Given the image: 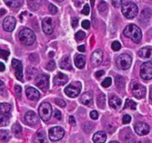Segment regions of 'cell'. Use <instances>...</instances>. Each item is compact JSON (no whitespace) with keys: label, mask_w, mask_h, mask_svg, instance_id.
I'll list each match as a JSON object with an SVG mask.
<instances>
[{"label":"cell","mask_w":152,"mask_h":143,"mask_svg":"<svg viewBox=\"0 0 152 143\" xmlns=\"http://www.w3.org/2000/svg\"><path fill=\"white\" fill-rule=\"evenodd\" d=\"M123 34L136 43H139L142 38V31L140 28L134 24L127 25L123 31Z\"/></svg>","instance_id":"6da1fadb"},{"label":"cell","mask_w":152,"mask_h":143,"mask_svg":"<svg viewBox=\"0 0 152 143\" xmlns=\"http://www.w3.org/2000/svg\"><path fill=\"white\" fill-rule=\"evenodd\" d=\"M122 12L123 16L127 19H134L138 13V7L132 1H123L122 4Z\"/></svg>","instance_id":"7a4b0ae2"},{"label":"cell","mask_w":152,"mask_h":143,"mask_svg":"<svg viewBox=\"0 0 152 143\" xmlns=\"http://www.w3.org/2000/svg\"><path fill=\"white\" fill-rule=\"evenodd\" d=\"M19 40L24 45L31 46L35 41L36 36L32 30L25 28L20 31V32L19 34Z\"/></svg>","instance_id":"3957f363"},{"label":"cell","mask_w":152,"mask_h":143,"mask_svg":"<svg viewBox=\"0 0 152 143\" xmlns=\"http://www.w3.org/2000/svg\"><path fill=\"white\" fill-rule=\"evenodd\" d=\"M132 62V59L130 55H127V54H122L117 58L116 64L120 69L126 70L130 68Z\"/></svg>","instance_id":"277c9868"},{"label":"cell","mask_w":152,"mask_h":143,"mask_svg":"<svg viewBox=\"0 0 152 143\" xmlns=\"http://www.w3.org/2000/svg\"><path fill=\"white\" fill-rule=\"evenodd\" d=\"M82 89V84L80 82L75 81L70 83L69 85L65 87V92L68 97L71 98H75L80 93V91Z\"/></svg>","instance_id":"5b68a950"},{"label":"cell","mask_w":152,"mask_h":143,"mask_svg":"<svg viewBox=\"0 0 152 143\" xmlns=\"http://www.w3.org/2000/svg\"><path fill=\"white\" fill-rule=\"evenodd\" d=\"M131 89H132V92L134 96L137 99H141V98H144L145 93H146V89L145 86L134 80H133L131 83Z\"/></svg>","instance_id":"8992f818"},{"label":"cell","mask_w":152,"mask_h":143,"mask_svg":"<svg viewBox=\"0 0 152 143\" xmlns=\"http://www.w3.org/2000/svg\"><path fill=\"white\" fill-rule=\"evenodd\" d=\"M39 114L41 119L45 122L50 120L52 115L51 105L48 102L42 103L39 108Z\"/></svg>","instance_id":"52a82bcc"},{"label":"cell","mask_w":152,"mask_h":143,"mask_svg":"<svg viewBox=\"0 0 152 143\" xmlns=\"http://www.w3.org/2000/svg\"><path fill=\"white\" fill-rule=\"evenodd\" d=\"M65 135V130L61 127H53L49 130L48 136L51 141H59Z\"/></svg>","instance_id":"ba28073f"},{"label":"cell","mask_w":152,"mask_h":143,"mask_svg":"<svg viewBox=\"0 0 152 143\" xmlns=\"http://www.w3.org/2000/svg\"><path fill=\"white\" fill-rule=\"evenodd\" d=\"M140 76L145 80L152 79V63L151 62H145L142 64L140 68Z\"/></svg>","instance_id":"9c48e42d"},{"label":"cell","mask_w":152,"mask_h":143,"mask_svg":"<svg viewBox=\"0 0 152 143\" xmlns=\"http://www.w3.org/2000/svg\"><path fill=\"white\" fill-rule=\"evenodd\" d=\"M36 85L41 89H48L49 86V77L45 74H40L37 76L35 79Z\"/></svg>","instance_id":"30bf717a"},{"label":"cell","mask_w":152,"mask_h":143,"mask_svg":"<svg viewBox=\"0 0 152 143\" xmlns=\"http://www.w3.org/2000/svg\"><path fill=\"white\" fill-rule=\"evenodd\" d=\"M12 66L15 71V75H16V78L19 80H22V77H23L22 62L19 60L13 59L12 60Z\"/></svg>","instance_id":"8fae6325"},{"label":"cell","mask_w":152,"mask_h":143,"mask_svg":"<svg viewBox=\"0 0 152 143\" xmlns=\"http://www.w3.org/2000/svg\"><path fill=\"white\" fill-rule=\"evenodd\" d=\"M42 30L46 34H51L53 31L54 25H53V21L50 17L44 18L42 22Z\"/></svg>","instance_id":"7c38bea8"},{"label":"cell","mask_w":152,"mask_h":143,"mask_svg":"<svg viewBox=\"0 0 152 143\" xmlns=\"http://www.w3.org/2000/svg\"><path fill=\"white\" fill-rule=\"evenodd\" d=\"M135 132L140 136H145L149 133L150 128L145 122H138L134 125Z\"/></svg>","instance_id":"4fadbf2b"},{"label":"cell","mask_w":152,"mask_h":143,"mask_svg":"<svg viewBox=\"0 0 152 143\" xmlns=\"http://www.w3.org/2000/svg\"><path fill=\"white\" fill-rule=\"evenodd\" d=\"M16 19L13 16H7L3 21V28L6 31L11 32L16 26Z\"/></svg>","instance_id":"5bb4252c"},{"label":"cell","mask_w":152,"mask_h":143,"mask_svg":"<svg viewBox=\"0 0 152 143\" xmlns=\"http://www.w3.org/2000/svg\"><path fill=\"white\" fill-rule=\"evenodd\" d=\"M102 58H103V52L100 49H97V50L93 52L91 60L92 64L95 66H97L101 64L102 61Z\"/></svg>","instance_id":"9a60e30c"},{"label":"cell","mask_w":152,"mask_h":143,"mask_svg":"<svg viewBox=\"0 0 152 143\" xmlns=\"http://www.w3.org/2000/svg\"><path fill=\"white\" fill-rule=\"evenodd\" d=\"M68 80V76L62 72H58L53 77V83L56 86H62V85L65 84Z\"/></svg>","instance_id":"2e32d148"},{"label":"cell","mask_w":152,"mask_h":143,"mask_svg":"<svg viewBox=\"0 0 152 143\" xmlns=\"http://www.w3.org/2000/svg\"><path fill=\"white\" fill-rule=\"evenodd\" d=\"M25 119L28 125H34L39 122V119L34 111H28L25 114Z\"/></svg>","instance_id":"e0dca14e"},{"label":"cell","mask_w":152,"mask_h":143,"mask_svg":"<svg viewBox=\"0 0 152 143\" xmlns=\"http://www.w3.org/2000/svg\"><path fill=\"white\" fill-rule=\"evenodd\" d=\"M26 95L28 99L36 101L39 98L40 93L37 89H34V87H28L26 89Z\"/></svg>","instance_id":"ac0fdd59"},{"label":"cell","mask_w":152,"mask_h":143,"mask_svg":"<svg viewBox=\"0 0 152 143\" xmlns=\"http://www.w3.org/2000/svg\"><path fill=\"white\" fill-rule=\"evenodd\" d=\"M59 66L63 69L70 70L72 69V65H71V58L69 55H65L62 57V59L59 61Z\"/></svg>","instance_id":"d6986e66"},{"label":"cell","mask_w":152,"mask_h":143,"mask_svg":"<svg viewBox=\"0 0 152 143\" xmlns=\"http://www.w3.org/2000/svg\"><path fill=\"white\" fill-rule=\"evenodd\" d=\"M139 56L142 59L152 60V47H143L139 51Z\"/></svg>","instance_id":"ffe728a7"},{"label":"cell","mask_w":152,"mask_h":143,"mask_svg":"<svg viewBox=\"0 0 152 143\" xmlns=\"http://www.w3.org/2000/svg\"><path fill=\"white\" fill-rule=\"evenodd\" d=\"M92 101H93V94H92L91 91L84 92L80 97V101L82 104H85V105L91 104L92 103Z\"/></svg>","instance_id":"44dd1931"},{"label":"cell","mask_w":152,"mask_h":143,"mask_svg":"<svg viewBox=\"0 0 152 143\" xmlns=\"http://www.w3.org/2000/svg\"><path fill=\"white\" fill-rule=\"evenodd\" d=\"M107 135L104 131H98L93 136V141L94 143H105Z\"/></svg>","instance_id":"7402d4cb"},{"label":"cell","mask_w":152,"mask_h":143,"mask_svg":"<svg viewBox=\"0 0 152 143\" xmlns=\"http://www.w3.org/2000/svg\"><path fill=\"white\" fill-rule=\"evenodd\" d=\"M34 141L36 143H48L47 136L43 130L37 131V133L34 136Z\"/></svg>","instance_id":"603a6c76"},{"label":"cell","mask_w":152,"mask_h":143,"mask_svg":"<svg viewBox=\"0 0 152 143\" xmlns=\"http://www.w3.org/2000/svg\"><path fill=\"white\" fill-rule=\"evenodd\" d=\"M75 66L78 69H83L86 65V57L83 55H77L74 57Z\"/></svg>","instance_id":"cb8c5ba5"},{"label":"cell","mask_w":152,"mask_h":143,"mask_svg":"<svg viewBox=\"0 0 152 143\" xmlns=\"http://www.w3.org/2000/svg\"><path fill=\"white\" fill-rule=\"evenodd\" d=\"M151 11L150 9H145L141 13L140 16V22L142 24L147 23L149 21L150 17H151Z\"/></svg>","instance_id":"d4e9b609"},{"label":"cell","mask_w":152,"mask_h":143,"mask_svg":"<svg viewBox=\"0 0 152 143\" xmlns=\"http://www.w3.org/2000/svg\"><path fill=\"white\" fill-rule=\"evenodd\" d=\"M122 104V101L120 98H119L117 96H111V98H109V105L111 106L112 108L117 109L119 107H120Z\"/></svg>","instance_id":"484cf974"},{"label":"cell","mask_w":152,"mask_h":143,"mask_svg":"<svg viewBox=\"0 0 152 143\" xmlns=\"http://www.w3.org/2000/svg\"><path fill=\"white\" fill-rule=\"evenodd\" d=\"M12 131H13V134L16 136V137H20L22 136V127L19 124L16 123L12 126Z\"/></svg>","instance_id":"4316f807"},{"label":"cell","mask_w":152,"mask_h":143,"mask_svg":"<svg viewBox=\"0 0 152 143\" xmlns=\"http://www.w3.org/2000/svg\"><path fill=\"white\" fill-rule=\"evenodd\" d=\"M11 110V105L7 103H1L0 106V111L1 114H7Z\"/></svg>","instance_id":"83f0119b"},{"label":"cell","mask_w":152,"mask_h":143,"mask_svg":"<svg viewBox=\"0 0 152 143\" xmlns=\"http://www.w3.org/2000/svg\"><path fill=\"white\" fill-rule=\"evenodd\" d=\"M115 83L117 87L120 88V89H123V88H124L125 85H126V80H125L124 77L123 76L119 75L116 77Z\"/></svg>","instance_id":"f1b7e54d"},{"label":"cell","mask_w":152,"mask_h":143,"mask_svg":"<svg viewBox=\"0 0 152 143\" xmlns=\"http://www.w3.org/2000/svg\"><path fill=\"white\" fill-rule=\"evenodd\" d=\"M4 3L8 6H10V7H19L23 3V1H21V0H9V1H4Z\"/></svg>","instance_id":"f546056e"},{"label":"cell","mask_w":152,"mask_h":143,"mask_svg":"<svg viewBox=\"0 0 152 143\" xmlns=\"http://www.w3.org/2000/svg\"><path fill=\"white\" fill-rule=\"evenodd\" d=\"M0 139L2 142H7L10 139V134L8 130H0Z\"/></svg>","instance_id":"4dcf8cb0"},{"label":"cell","mask_w":152,"mask_h":143,"mask_svg":"<svg viewBox=\"0 0 152 143\" xmlns=\"http://www.w3.org/2000/svg\"><path fill=\"white\" fill-rule=\"evenodd\" d=\"M97 105L99 106V107L100 108L104 109L105 106V96L104 94H100V95H98L97 97Z\"/></svg>","instance_id":"1f68e13d"},{"label":"cell","mask_w":152,"mask_h":143,"mask_svg":"<svg viewBox=\"0 0 152 143\" xmlns=\"http://www.w3.org/2000/svg\"><path fill=\"white\" fill-rule=\"evenodd\" d=\"M0 119H1V124H0L1 127L7 126L10 122V117L7 114H1Z\"/></svg>","instance_id":"d6a6232c"},{"label":"cell","mask_w":152,"mask_h":143,"mask_svg":"<svg viewBox=\"0 0 152 143\" xmlns=\"http://www.w3.org/2000/svg\"><path fill=\"white\" fill-rule=\"evenodd\" d=\"M125 108H129L132 110H136L137 104L134 101L130 99H126V104H125Z\"/></svg>","instance_id":"836d02e7"},{"label":"cell","mask_w":152,"mask_h":143,"mask_svg":"<svg viewBox=\"0 0 152 143\" xmlns=\"http://www.w3.org/2000/svg\"><path fill=\"white\" fill-rule=\"evenodd\" d=\"M46 69L49 70V71H53L55 68H56V63H55L54 60H50L48 63L47 66H46Z\"/></svg>","instance_id":"e575fe53"},{"label":"cell","mask_w":152,"mask_h":143,"mask_svg":"<svg viewBox=\"0 0 152 143\" xmlns=\"http://www.w3.org/2000/svg\"><path fill=\"white\" fill-rule=\"evenodd\" d=\"M111 83H112V79H111V77H108L102 82V86H103V87L107 88V87H108V86H111Z\"/></svg>","instance_id":"d590c367"},{"label":"cell","mask_w":152,"mask_h":143,"mask_svg":"<svg viewBox=\"0 0 152 143\" xmlns=\"http://www.w3.org/2000/svg\"><path fill=\"white\" fill-rule=\"evenodd\" d=\"M85 37H86V33L83 32V31H79L75 34V38L77 40H83Z\"/></svg>","instance_id":"8d00e7d4"},{"label":"cell","mask_w":152,"mask_h":143,"mask_svg":"<svg viewBox=\"0 0 152 143\" xmlns=\"http://www.w3.org/2000/svg\"><path fill=\"white\" fill-rule=\"evenodd\" d=\"M111 48H112V49L114 51L117 52V51H119L120 49H121V44H120V42L114 41L113 42V43L111 44Z\"/></svg>","instance_id":"74e56055"},{"label":"cell","mask_w":152,"mask_h":143,"mask_svg":"<svg viewBox=\"0 0 152 143\" xmlns=\"http://www.w3.org/2000/svg\"><path fill=\"white\" fill-rule=\"evenodd\" d=\"M98 9H99V11L101 12L105 11L107 9V4L105 1H100L99 4V6H98Z\"/></svg>","instance_id":"f35d334b"},{"label":"cell","mask_w":152,"mask_h":143,"mask_svg":"<svg viewBox=\"0 0 152 143\" xmlns=\"http://www.w3.org/2000/svg\"><path fill=\"white\" fill-rule=\"evenodd\" d=\"M48 10L51 14H56L57 12V7L53 4H50L48 6Z\"/></svg>","instance_id":"ab89813d"},{"label":"cell","mask_w":152,"mask_h":143,"mask_svg":"<svg viewBox=\"0 0 152 143\" xmlns=\"http://www.w3.org/2000/svg\"><path fill=\"white\" fill-rule=\"evenodd\" d=\"M9 55H10V53H9L8 51H6V50H4V49H1V57L2 58V59L4 60H7V57H8Z\"/></svg>","instance_id":"60d3db41"},{"label":"cell","mask_w":152,"mask_h":143,"mask_svg":"<svg viewBox=\"0 0 152 143\" xmlns=\"http://www.w3.org/2000/svg\"><path fill=\"white\" fill-rule=\"evenodd\" d=\"M55 102H56V104H57L58 106H59V107H65V106H66V103H65V101H63L62 99L56 98V99H55Z\"/></svg>","instance_id":"b9f144b4"},{"label":"cell","mask_w":152,"mask_h":143,"mask_svg":"<svg viewBox=\"0 0 152 143\" xmlns=\"http://www.w3.org/2000/svg\"><path fill=\"white\" fill-rule=\"evenodd\" d=\"M15 92H16V96L19 98L21 97V94H22V87L19 85H16L15 86Z\"/></svg>","instance_id":"7bdbcfd3"},{"label":"cell","mask_w":152,"mask_h":143,"mask_svg":"<svg viewBox=\"0 0 152 143\" xmlns=\"http://www.w3.org/2000/svg\"><path fill=\"white\" fill-rule=\"evenodd\" d=\"M89 13H90V7H89L88 4H86L82 10V13H83L84 15H88Z\"/></svg>","instance_id":"ee69618b"},{"label":"cell","mask_w":152,"mask_h":143,"mask_svg":"<svg viewBox=\"0 0 152 143\" xmlns=\"http://www.w3.org/2000/svg\"><path fill=\"white\" fill-rule=\"evenodd\" d=\"M131 121H132V117L129 115H125L123 117V123L125 125L130 123Z\"/></svg>","instance_id":"f6af8a7d"},{"label":"cell","mask_w":152,"mask_h":143,"mask_svg":"<svg viewBox=\"0 0 152 143\" xmlns=\"http://www.w3.org/2000/svg\"><path fill=\"white\" fill-rule=\"evenodd\" d=\"M53 116L58 120H61L62 119V114H61V112L58 110H55L54 113H53Z\"/></svg>","instance_id":"bcb514c9"},{"label":"cell","mask_w":152,"mask_h":143,"mask_svg":"<svg viewBox=\"0 0 152 143\" xmlns=\"http://www.w3.org/2000/svg\"><path fill=\"white\" fill-rule=\"evenodd\" d=\"M82 27L85 29H88L90 28V22L88 20H84L82 22Z\"/></svg>","instance_id":"7dc6e473"},{"label":"cell","mask_w":152,"mask_h":143,"mask_svg":"<svg viewBox=\"0 0 152 143\" xmlns=\"http://www.w3.org/2000/svg\"><path fill=\"white\" fill-rule=\"evenodd\" d=\"M90 116L92 119H95V120H96V119H98L99 115H98L97 111H96V110H93V111L91 112Z\"/></svg>","instance_id":"c3c4849f"},{"label":"cell","mask_w":152,"mask_h":143,"mask_svg":"<svg viewBox=\"0 0 152 143\" xmlns=\"http://www.w3.org/2000/svg\"><path fill=\"white\" fill-rule=\"evenodd\" d=\"M78 19L76 17H74L72 19V20H71V25H72V27L74 28H77V26H78Z\"/></svg>","instance_id":"681fc988"},{"label":"cell","mask_w":152,"mask_h":143,"mask_svg":"<svg viewBox=\"0 0 152 143\" xmlns=\"http://www.w3.org/2000/svg\"><path fill=\"white\" fill-rule=\"evenodd\" d=\"M69 122L71 125H73V126H75L76 125V120L73 116H69Z\"/></svg>","instance_id":"f907efd6"},{"label":"cell","mask_w":152,"mask_h":143,"mask_svg":"<svg viewBox=\"0 0 152 143\" xmlns=\"http://www.w3.org/2000/svg\"><path fill=\"white\" fill-rule=\"evenodd\" d=\"M123 1H112V4H114V7H118L119 6H120V5H121V4H123Z\"/></svg>","instance_id":"816d5d0a"},{"label":"cell","mask_w":152,"mask_h":143,"mask_svg":"<svg viewBox=\"0 0 152 143\" xmlns=\"http://www.w3.org/2000/svg\"><path fill=\"white\" fill-rule=\"evenodd\" d=\"M104 74H105V72H104L103 70H101V71L96 72L95 73V76H96V77H100L101 76L103 75Z\"/></svg>","instance_id":"f5cc1de1"},{"label":"cell","mask_w":152,"mask_h":143,"mask_svg":"<svg viewBox=\"0 0 152 143\" xmlns=\"http://www.w3.org/2000/svg\"><path fill=\"white\" fill-rule=\"evenodd\" d=\"M78 50L80 51V52H84L86 51V48H85V46L82 45V46H80L78 47Z\"/></svg>","instance_id":"db71d44e"},{"label":"cell","mask_w":152,"mask_h":143,"mask_svg":"<svg viewBox=\"0 0 152 143\" xmlns=\"http://www.w3.org/2000/svg\"><path fill=\"white\" fill-rule=\"evenodd\" d=\"M0 67H1V69H0V71H1V72H4V63H0Z\"/></svg>","instance_id":"11a10c76"},{"label":"cell","mask_w":152,"mask_h":143,"mask_svg":"<svg viewBox=\"0 0 152 143\" xmlns=\"http://www.w3.org/2000/svg\"><path fill=\"white\" fill-rule=\"evenodd\" d=\"M4 85L3 81H1V86H0V89H1V92H2L4 90Z\"/></svg>","instance_id":"9f6ffc18"},{"label":"cell","mask_w":152,"mask_h":143,"mask_svg":"<svg viewBox=\"0 0 152 143\" xmlns=\"http://www.w3.org/2000/svg\"><path fill=\"white\" fill-rule=\"evenodd\" d=\"M0 12H1V13H0V16H3V15H4V13H5L6 10H4V9H1Z\"/></svg>","instance_id":"6f0895ef"},{"label":"cell","mask_w":152,"mask_h":143,"mask_svg":"<svg viewBox=\"0 0 152 143\" xmlns=\"http://www.w3.org/2000/svg\"><path fill=\"white\" fill-rule=\"evenodd\" d=\"M150 98L152 100V86L151 87V89H150Z\"/></svg>","instance_id":"680465c9"},{"label":"cell","mask_w":152,"mask_h":143,"mask_svg":"<svg viewBox=\"0 0 152 143\" xmlns=\"http://www.w3.org/2000/svg\"><path fill=\"white\" fill-rule=\"evenodd\" d=\"M50 57H53V56H54V52H50Z\"/></svg>","instance_id":"91938a15"},{"label":"cell","mask_w":152,"mask_h":143,"mask_svg":"<svg viewBox=\"0 0 152 143\" xmlns=\"http://www.w3.org/2000/svg\"><path fill=\"white\" fill-rule=\"evenodd\" d=\"M129 143H141V142H137V141H132V142H130Z\"/></svg>","instance_id":"94428289"},{"label":"cell","mask_w":152,"mask_h":143,"mask_svg":"<svg viewBox=\"0 0 152 143\" xmlns=\"http://www.w3.org/2000/svg\"><path fill=\"white\" fill-rule=\"evenodd\" d=\"M109 143H119V142L117 141H112V142H110Z\"/></svg>","instance_id":"6125c7cd"}]
</instances>
